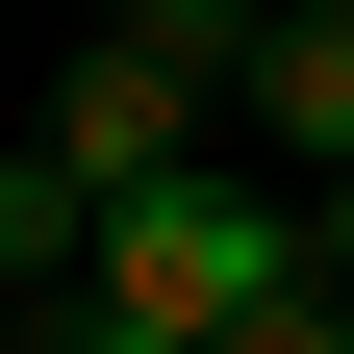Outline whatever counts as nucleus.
<instances>
[{"instance_id": "obj_1", "label": "nucleus", "mask_w": 354, "mask_h": 354, "mask_svg": "<svg viewBox=\"0 0 354 354\" xmlns=\"http://www.w3.org/2000/svg\"><path fill=\"white\" fill-rule=\"evenodd\" d=\"M279 279H304V177H152V203H102V253L26 329L51 354H228Z\"/></svg>"}, {"instance_id": "obj_2", "label": "nucleus", "mask_w": 354, "mask_h": 354, "mask_svg": "<svg viewBox=\"0 0 354 354\" xmlns=\"http://www.w3.org/2000/svg\"><path fill=\"white\" fill-rule=\"evenodd\" d=\"M203 102H228V51H152V26H76V76H51V152L102 177V203H152V177H203Z\"/></svg>"}, {"instance_id": "obj_3", "label": "nucleus", "mask_w": 354, "mask_h": 354, "mask_svg": "<svg viewBox=\"0 0 354 354\" xmlns=\"http://www.w3.org/2000/svg\"><path fill=\"white\" fill-rule=\"evenodd\" d=\"M228 102L279 127L304 177H354V26H329V0H279V26H253V51H228Z\"/></svg>"}, {"instance_id": "obj_4", "label": "nucleus", "mask_w": 354, "mask_h": 354, "mask_svg": "<svg viewBox=\"0 0 354 354\" xmlns=\"http://www.w3.org/2000/svg\"><path fill=\"white\" fill-rule=\"evenodd\" d=\"M76 253H102V177H76V152H51V127H26V152H0V279L51 304V279H76Z\"/></svg>"}, {"instance_id": "obj_5", "label": "nucleus", "mask_w": 354, "mask_h": 354, "mask_svg": "<svg viewBox=\"0 0 354 354\" xmlns=\"http://www.w3.org/2000/svg\"><path fill=\"white\" fill-rule=\"evenodd\" d=\"M228 354H354V279H329V253H304V279H279V304H253V329H228Z\"/></svg>"}, {"instance_id": "obj_6", "label": "nucleus", "mask_w": 354, "mask_h": 354, "mask_svg": "<svg viewBox=\"0 0 354 354\" xmlns=\"http://www.w3.org/2000/svg\"><path fill=\"white\" fill-rule=\"evenodd\" d=\"M102 26H152V51H253L279 0H102Z\"/></svg>"}, {"instance_id": "obj_7", "label": "nucleus", "mask_w": 354, "mask_h": 354, "mask_svg": "<svg viewBox=\"0 0 354 354\" xmlns=\"http://www.w3.org/2000/svg\"><path fill=\"white\" fill-rule=\"evenodd\" d=\"M304 253H329V279H354V177H304Z\"/></svg>"}, {"instance_id": "obj_8", "label": "nucleus", "mask_w": 354, "mask_h": 354, "mask_svg": "<svg viewBox=\"0 0 354 354\" xmlns=\"http://www.w3.org/2000/svg\"><path fill=\"white\" fill-rule=\"evenodd\" d=\"M329 26H354V0H329Z\"/></svg>"}]
</instances>
